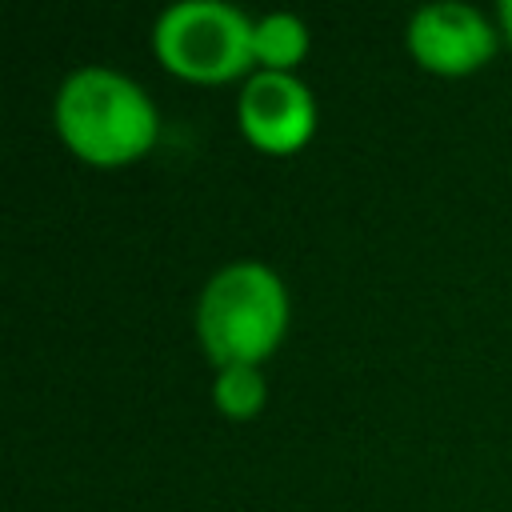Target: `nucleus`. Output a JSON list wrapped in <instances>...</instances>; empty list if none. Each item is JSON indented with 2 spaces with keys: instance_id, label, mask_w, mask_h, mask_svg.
<instances>
[{
  "instance_id": "0eeeda50",
  "label": "nucleus",
  "mask_w": 512,
  "mask_h": 512,
  "mask_svg": "<svg viewBox=\"0 0 512 512\" xmlns=\"http://www.w3.org/2000/svg\"><path fill=\"white\" fill-rule=\"evenodd\" d=\"M268 400V388H264V376L256 364H228V368H216V380H212V404L224 420H252L260 416Z\"/></svg>"
},
{
  "instance_id": "7ed1b4c3",
  "label": "nucleus",
  "mask_w": 512,
  "mask_h": 512,
  "mask_svg": "<svg viewBox=\"0 0 512 512\" xmlns=\"http://www.w3.org/2000/svg\"><path fill=\"white\" fill-rule=\"evenodd\" d=\"M252 28L256 24L224 0H180L156 16L152 52L180 80L224 84L256 64Z\"/></svg>"
},
{
  "instance_id": "20e7f679",
  "label": "nucleus",
  "mask_w": 512,
  "mask_h": 512,
  "mask_svg": "<svg viewBox=\"0 0 512 512\" xmlns=\"http://www.w3.org/2000/svg\"><path fill=\"white\" fill-rule=\"evenodd\" d=\"M404 44L408 56L432 76H472L496 56V28L480 8L440 0L412 12Z\"/></svg>"
},
{
  "instance_id": "6e6552de",
  "label": "nucleus",
  "mask_w": 512,
  "mask_h": 512,
  "mask_svg": "<svg viewBox=\"0 0 512 512\" xmlns=\"http://www.w3.org/2000/svg\"><path fill=\"white\" fill-rule=\"evenodd\" d=\"M496 20H500V32H504L508 44H512V0H500V4H496Z\"/></svg>"
},
{
  "instance_id": "f257e3e1",
  "label": "nucleus",
  "mask_w": 512,
  "mask_h": 512,
  "mask_svg": "<svg viewBox=\"0 0 512 512\" xmlns=\"http://www.w3.org/2000/svg\"><path fill=\"white\" fill-rule=\"evenodd\" d=\"M52 124L64 148L92 168H124L140 160L160 136L152 96L104 64H84L64 76L56 88Z\"/></svg>"
},
{
  "instance_id": "423d86ee",
  "label": "nucleus",
  "mask_w": 512,
  "mask_h": 512,
  "mask_svg": "<svg viewBox=\"0 0 512 512\" xmlns=\"http://www.w3.org/2000/svg\"><path fill=\"white\" fill-rule=\"evenodd\" d=\"M308 56V24L292 12H268L252 28V60L260 72H292Z\"/></svg>"
},
{
  "instance_id": "f03ea898",
  "label": "nucleus",
  "mask_w": 512,
  "mask_h": 512,
  "mask_svg": "<svg viewBox=\"0 0 512 512\" xmlns=\"http://www.w3.org/2000/svg\"><path fill=\"white\" fill-rule=\"evenodd\" d=\"M288 332V288L260 260H232L200 288L196 340L216 368L264 364Z\"/></svg>"
},
{
  "instance_id": "39448f33",
  "label": "nucleus",
  "mask_w": 512,
  "mask_h": 512,
  "mask_svg": "<svg viewBox=\"0 0 512 512\" xmlns=\"http://www.w3.org/2000/svg\"><path fill=\"white\" fill-rule=\"evenodd\" d=\"M240 132L268 156L300 152L316 132V100L292 72H252L236 100Z\"/></svg>"
}]
</instances>
